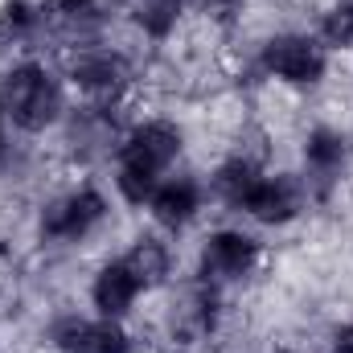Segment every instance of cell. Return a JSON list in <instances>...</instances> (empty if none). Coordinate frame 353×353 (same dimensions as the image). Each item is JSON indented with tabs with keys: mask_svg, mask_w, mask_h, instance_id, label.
<instances>
[{
	"mask_svg": "<svg viewBox=\"0 0 353 353\" xmlns=\"http://www.w3.org/2000/svg\"><path fill=\"white\" fill-rule=\"evenodd\" d=\"M140 296H144L140 275L123 263L119 255L94 267L90 288H87V304H90V312H94V316H107V321H128V316L136 312Z\"/></svg>",
	"mask_w": 353,
	"mask_h": 353,
	"instance_id": "1",
	"label": "cell"
}]
</instances>
